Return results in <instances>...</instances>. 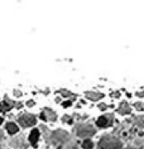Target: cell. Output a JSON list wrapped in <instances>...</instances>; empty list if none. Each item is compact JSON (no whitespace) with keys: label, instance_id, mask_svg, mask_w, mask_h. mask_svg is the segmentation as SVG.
Wrapping results in <instances>:
<instances>
[{"label":"cell","instance_id":"obj_17","mask_svg":"<svg viewBox=\"0 0 144 149\" xmlns=\"http://www.w3.org/2000/svg\"><path fill=\"white\" fill-rule=\"evenodd\" d=\"M106 107H108V106H106V105H100V109H101V110H105V109H106Z\"/></svg>","mask_w":144,"mask_h":149},{"label":"cell","instance_id":"obj_14","mask_svg":"<svg viewBox=\"0 0 144 149\" xmlns=\"http://www.w3.org/2000/svg\"><path fill=\"white\" fill-rule=\"evenodd\" d=\"M136 125L140 126V128H144V116H136Z\"/></svg>","mask_w":144,"mask_h":149},{"label":"cell","instance_id":"obj_15","mask_svg":"<svg viewBox=\"0 0 144 149\" xmlns=\"http://www.w3.org/2000/svg\"><path fill=\"white\" fill-rule=\"evenodd\" d=\"M61 94L63 96H66V97H67V96H71V92L67 91V90H61Z\"/></svg>","mask_w":144,"mask_h":149},{"label":"cell","instance_id":"obj_9","mask_svg":"<svg viewBox=\"0 0 144 149\" xmlns=\"http://www.w3.org/2000/svg\"><path fill=\"white\" fill-rule=\"evenodd\" d=\"M86 97L90 99V100H99L102 97V94H100V92H86Z\"/></svg>","mask_w":144,"mask_h":149},{"label":"cell","instance_id":"obj_22","mask_svg":"<svg viewBox=\"0 0 144 149\" xmlns=\"http://www.w3.org/2000/svg\"><path fill=\"white\" fill-rule=\"evenodd\" d=\"M3 138H4V136H3V133H1V132H0V140H1V139H3Z\"/></svg>","mask_w":144,"mask_h":149},{"label":"cell","instance_id":"obj_23","mask_svg":"<svg viewBox=\"0 0 144 149\" xmlns=\"http://www.w3.org/2000/svg\"><path fill=\"white\" fill-rule=\"evenodd\" d=\"M1 123H3V118H0V124H1Z\"/></svg>","mask_w":144,"mask_h":149},{"label":"cell","instance_id":"obj_21","mask_svg":"<svg viewBox=\"0 0 144 149\" xmlns=\"http://www.w3.org/2000/svg\"><path fill=\"white\" fill-rule=\"evenodd\" d=\"M136 95H138V96H144V92H138Z\"/></svg>","mask_w":144,"mask_h":149},{"label":"cell","instance_id":"obj_6","mask_svg":"<svg viewBox=\"0 0 144 149\" xmlns=\"http://www.w3.org/2000/svg\"><path fill=\"white\" fill-rule=\"evenodd\" d=\"M40 118H42L43 120H48V121H54L57 119L56 114H54L52 110H49V109H44L43 114L40 115Z\"/></svg>","mask_w":144,"mask_h":149},{"label":"cell","instance_id":"obj_20","mask_svg":"<svg viewBox=\"0 0 144 149\" xmlns=\"http://www.w3.org/2000/svg\"><path fill=\"white\" fill-rule=\"evenodd\" d=\"M33 105H34V102H33V101H29L28 102V106H33Z\"/></svg>","mask_w":144,"mask_h":149},{"label":"cell","instance_id":"obj_7","mask_svg":"<svg viewBox=\"0 0 144 149\" xmlns=\"http://www.w3.org/2000/svg\"><path fill=\"white\" fill-rule=\"evenodd\" d=\"M38 138H39V132L37 129H33L31 135H29V141L32 143V145H37V141H38Z\"/></svg>","mask_w":144,"mask_h":149},{"label":"cell","instance_id":"obj_4","mask_svg":"<svg viewBox=\"0 0 144 149\" xmlns=\"http://www.w3.org/2000/svg\"><path fill=\"white\" fill-rule=\"evenodd\" d=\"M19 124L23 126V128H28V126H32L35 124V116H33L31 114H25L22 115L19 118Z\"/></svg>","mask_w":144,"mask_h":149},{"label":"cell","instance_id":"obj_11","mask_svg":"<svg viewBox=\"0 0 144 149\" xmlns=\"http://www.w3.org/2000/svg\"><path fill=\"white\" fill-rule=\"evenodd\" d=\"M118 111H119L120 114H124V115H125V114H129V113H130V107H129V105H128L127 102H123V104H121V105L119 106Z\"/></svg>","mask_w":144,"mask_h":149},{"label":"cell","instance_id":"obj_2","mask_svg":"<svg viewBox=\"0 0 144 149\" xmlns=\"http://www.w3.org/2000/svg\"><path fill=\"white\" fill-rule=\"evenodd\" d=\"M96 133V130L92 128L91 125H80L79 128H77V135L81 136V138H87V136H91L94 135V134Z\"/></svg>","mask_w":144,"mask_h":149},{"label":"cell","instance_id":"obj_1","mask_svg":"<svg viewBox=\"0 0 144 149\" xmlns=\"http://www.w3.org/2000/svg\"><path fill=\"white\" fill-rule=\"evenodd\" d=\"M100 149H121V141L116 138L106 135L104 138H101L100 144H99Z\"/></svg>","mask_w":144,"mask_h":149},{"label":"cell","instance_id":"obj_12","mask_svg":"<svg viewBox=\"0 0 144 149\" xmlns=\"http://www.w3.org/2000/svg\"><path fill=\"white\" fill-rule=\"evenodd\" d=\"M6 130H8L9 134H15L18 132V126L15 124H13V123H8L6 124Z\"/></svg>","mask_w":144,"mask_h":149},{"label":"cell","instance_id":"obj_24","mask_svg":"<svg viewBox=\"0 0 144 149\" xmlns=\"http://www.w3.org/2000/svg\"><path fill=\"white\" fill-rule=\"evenodd\" d=\"M128 149H133V148H128Z\"/></svg>","mask_w":144,"mask_h":149},{"label":"cell","instance_id":"obj_8","mask_svg":"<svg viewBox=\"0 0 144 149\" xmlns=\"http://www.w3.org/2000/svg\"><path fill=\"white\" fill-rule=\"evenodd\" d=\"M12 106H13V102L8 101V99H6V101L0 102V113H6V111L10 110Z\"/></svg>","mask_w":144,"mask_h":149},{"label":"cell","instance_id":"obj_16","mask_svg":"<svg viewBox=\"0 0 144 149\" xmlns=\"http://www.w3.org/2000/svg\"><path fill=\"white\" fill-rule=\"evenodd\" d=\"M71 104H72L71 101H67V102H63V106H65V107H67V106H70V105H71Z\"/></svg>","mask_w":144,"mask_h":149},{"label":"cell","instance_id":"obj_3","mask_svg":"<svg viewBox=\"0 0 144 149\" xmlns=\"http://www.w3.org/2000/svg\"><path fill=\"white\" fill-rule=\"evenodd\" d=\"M68 139V134L67 132L65 130H56L53 134H52V140L54 144H58V143H63Z\"/></svg>","mask_w":144,"mask_h":149},{"label":"cell","instance_id":"obj_5","mask_svg":"<svg viewBox=\"0 0 144 149\" xmlns=\"http://www.w3.org/2000/svg\"><path fill=\"white\" fill-rule=\"evenodd\" d=\"M113 124V116L111 115H106V116H100L97 119V125L100 128H106Z\"/></svg>","mask_w":144,"mask_h":149},{"label":"cell","instance_id":"obj_13","mask_svg":"<svg viewBox=\"0 0 144 149\" xmlns=\"http://www.w3.org/2000/svg\"><path fill=\"white\" fill-rule=\"evenodd\" d=\"M92 147H94V143H92L91 140H85L82 143V148L83 149H92Z\"/></svg>","mask_w":144,"mask_h":149},{"label":"cell","instance_id":"obj_10","mask_svg":"<svg viewBox=\"0 0 144 149\" xmlns=\"http://www.w3.org/2000/svg\"><path fill=\"white\" fill-rule=\"evenodd\" d=\"M23 138H15V139H13L12 140V143H10V144H12V147H14V148H20V147H23V145H24V143H23Z\"/></svg>","mask_w":144,"mask_h":149},{"label":"cell","instance_id":"obj_18","mask_svg":"<svg viewBox=\"0 0 144 149\" xmlns=\"http://www.w3.org/2000/svg\"><path fill=\"white\" fill-rule=\"evenodd\" d=\"M14 95H15V96H20V92H18V91L15 90V91H14Z\"/></svg>","mask_w":144,"mask_h":149},{"label":"cell","instance_id":"obj_19","mask_svg":"<svg viewBox=\"0 0 144 149\" xmlns=\"http://www.w3.org/2000/svg\"><path fill=\"white\" fill-rule=\"evenodd\" d=\"M135 107H136V109H140V107H142V105H140V104H135Z\"/></svg>","mask_w":144,"mask_h":149}]
</instances>
